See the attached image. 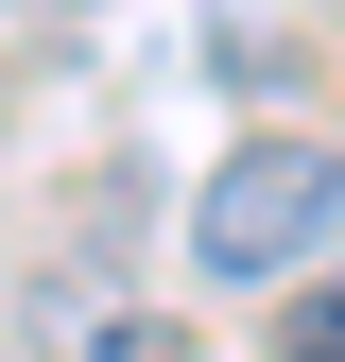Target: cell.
Listing matches in <instances>:
<instances>
[{"label": "cell", "instance_id": "cell-3", "mask_svg": "<svg viewBox=\"0 0 345 362\" xmlns=\"http://www.w3.org/2000/svg\"><path fill=\"white\" fill-rule=\"evenodd\" d=\"M293 362H345V276H328L311 310H293Z\"/></svg>", "mask_w": 345, "mask_h": 362}, {"label": "cell", "instance_id": "cell-2", "mask_svg": "<svg viewBox=\"0 0 345 362\" xmlns=\"http://www.w3.org/2000/svg\"><path fill=\"white\" fill-rule=\"evenodd\" d=\"M35 345H52V362H190V328H172L156 293H52Z\"/></svg>", "mask_w": 345, "mask_h": 362}, {"label": "cell", "instance_id": "cell-1", "mask_svg": "<svg viewBox=\"0 0 345 362\" xmlns=\"http://www.w3.org/2000/svg\"><path fill=\"white\" fill-rule=\"evenodd\" d=\"M328 224H345V156L328 139H242L207 173V207H190V259L225 293H259V276H293V259H328Z\"/></svg>", "mask_w": 345, "mask_h": 362}]
</instances>
